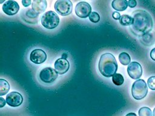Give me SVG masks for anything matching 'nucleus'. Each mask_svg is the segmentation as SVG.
Returning a JSON list of instances; mask_svg holds the SVG:
<instances>
[{"label": "nucleus", "mask_w": 155, "mask_h": 116, "mask_svg": "<svg viewBox=\"0 0 155 116\" xmlns=\"http://www.w3.org/2000/svg\"><path fill=\"white\" fill-rule=\"evenodd\" d=\"M133 22L130 30L136 36L141 37L147 33L152 31L153 21L151 15L143 10H137L132 13Z\"/></svg>", "instance_id": "f257e3e1"}, {"label": "nucleus", "mask_w": 155, "mask_h": 116, "mask_svg": "<svg viewBox=\"0 0 155 116\" xmlns=\"http://www.w3.org/2000/svg\"><path fill=\"white\" fill-rule=\"evenodd\" d=\"M98 68L100 73L105 77H110L116 74L117 70V63L114 56L110 53L101 55Z\"/></svg>", "instance_id": "f03ea898"}, {"label": "nucleus", "mask_w": 155, "mask_h": 116, "mask_svg": "<svg viewBox=\"0 0 155 116\" xmlns=\"http://www.w3.org/2000/svg\"><path fill=\"white\" fill-rule=\"evenodd\" d=\"M148 93V86L143 79L136 80L131 88V94L136 100H141L146 97Z\"/></svg>", "instance_id": "7ed1b4c3"}, {"label": "nucleus", "mask_w": 155, "mask_h": 116, "mask_svg": "<svg viewBox=\"0 0 155 116\" xmlns=\"http://www.w3.org/2000/svg\"><path fill=\"white\" fill-rule=\"evenodd\" d=\"M42 25L47 29H53L57 27L59 24V18L53 11L45 12L41 17Z\"/></svg>", "instance_id": "20e7f679"}, {"label": "nucleus", "mask_w": 155, "mask_h": 116, "mask_svg": "<svg viewBox=\"0 0 155 116\" xmlns=\"http://www.w3.org/2000/svg\"><path fill=\"white\" fill-rule=\"evenodd\" d=\"M56 11L61 16H68L71 14L73 4L70 0H58L54 5Z\"/></svg>", "instance_id": "39448f33"}, {"label": "nucleus", "mask_w": 155, "mask_h": 116, "mask_svg": "<svg viewBox=\"0 0 155 116\" xmlns=\"http://www.w3.org/2000/svg\"><path fill=\"white\" fill-rule=\"evenodd\" d=\"M56 71L51 67L44 68L39 72V79L45 83H51L58 78Z\"/></svg>", "instance_id": "423d86ee"}, {"label": "nucleus", "mask_w": 155, "mask_h": 116, "mask_svg": "<svg viewBox=\"0 0 155 116\" xmlns=\"http://www.w3.org/2000/svg\"><path fill=\"white\" fill-rule=\"evenodd\" d=\"M76 14L81 18H86L89 17L91 13V5L85 1L78 2L75 7Z\"/></svg>", "instance_id": "0eeeda50"}, {"label": "nucleus", "mask_w": 155, "mask_h": 116, "mask_svg": "<svg viewBox=\"0 0 155 116\" xmlns=\"http://www.w3.org/2000/svg\"><path fill=\"white\" fill-rule=\"evenodd\" d=\"M127 72L129 76L133 79H139L142 74V68L137 62H131L127 68Z\"/></svg>", "instance_id": "6e6552de"}, {"label": "nucleus", "mask_w": 155, "mask_h": 116, "mask_svg": "<svg viewBox=\"0 0 155 116\" xmlns=\"http://www.w3.org/2000/svg\"><path fill=\"white\" fill-rule=\"evenodd\" d=\"M5 100L10 106L18 107L22 103L23 97L19 92L13 91L7 95Z\"/></svg>", "instance_id": "1a4fd4ad"}, {"label": "nucleus", "mask_w": 155, "mask_h": 116, "mask_svg": "<svg viewBox=\"0 0 155 116\" xmlns=\"http://www.w3.org/2000/svg\"><path fill=\"white\" fill-rule=\"evenodd\" d=\"M2 9L5 14L8 16H13L18 12L19 5L16 1L8 0L4 2L2 6Z\"/></svg>", "instance_id": "9d476101"}, {"label": "nucleus", "mask_w": 155, "mask_h": 116, "mask_svg": "<svg viewBox=\"0 0 155 116\" xmlns=\"http://www.w3.org/2000/svg\"><path fill=\"white\" fill-rule=\"evenodd\" d=\"M47 59L45 52L41 49H35L30 54V60L35 64H41L44 63Z\"/></svg>", "instance_id": "9b49d317"}, {"label": "nucleus", "mask_w": 155, "mask_h": 116, "mask_svg": "<svg viewBox=\"0 0 155 116\" xmlns=\"http://www.w3.org/2000/svg\"><path fill=\"white\" fill-rule=\"evenodd\" d=\"M54 69L58 74H64L66 73L70 68L69 62L62 57L58 59L54 62Z\"/></svg>", "instance_id": "f8f14e48"}, {"label": "nucleus", "mask_w": 155, "mask_h": 116, "mask_svg": "<svg viewBox=\"0 0 155 116\" xmlns=\"http://www.w3.org/2000/svg\"><path fill=\"white\" fill-rule=\"evenodd\" d=\"M140 42L145 46L150 47L155 42V32L151 31L139 37Z\"/></svg>", "instance_id": "ddd939ff"}, {"label": "nucleus", "mask_w": 155, "mask_h": 116, "mask_svg": "<svg viewBox=\"0 0 155 116\" xmlns=\"http://www.w3.org/2000/svg\"><path fill=\"white\" fill-rule=\"evenodd\" d=\"M47 5V4L45 0H34L32 2V9L39 14L45 10Z\"/></svg>", "instance_id": "4468645a"}, {"label": "nucleus", "mask_w": 155, "mask_h": 116, "mask_svg": "<svg viewBox=\"0 0 155 116\" xmlns=\"http://www.w3.org/2000/svg\"><path fill=\"white\" fill-rule=\"evenodd\" d=\"M111 6L116 11H124L128 6V1L126 0H114L112 1Z\"/></svg>", "instance_id": "2eb2a0df"}, {"label": "nucleus", "mask_w": 155, "mask_h": 116, "mask_svg": "<svg viewBox=\"0 0 155 116\" xmlns=\"http://www.w3.org/2000/svg\"><path fill=\"white\" fill-rule=\"evenodd\" d=\"M133 17L128 14L122 15L119 19L120 24L124 26H131L133 24Z\"/></svg>", "instance_id": "dca6fc26"}, {"label": "nucleus", "mask_w": 155, "mask_h": 116, "mask_svg": "<svg viewBox=\"0 0 155 116\" xmlns=\"http://www.w3.org/2000/svg\"><path fill=\"white\" fill-rule=\"evenodd\" d=\"M10 89V85L8 82L4 79H0V95L6 94Z\"/></svg>", "instance_id": "f3484780"}, {"label": "nucleus", "mask_w": 155, "mask_h": 116, "mask_svg": "<svg viewBox=\"0 0 155 116\" xmlns=\"http://www.w3.org/2000/svg\"><path fill=\"white\" fill-rule=\"evenodd\" d=\"M119 60L121 64L124 65H129L131 62V58L130 55L125 53V52H122L119 54Z\"/></svg>", "instance_id": "a211bd4d"}, {"label": "nucleus", "mask_w": 155, "mask_h": 116, "mask_svg": "<svg viewBox=\"0 0 155 116\" xmlns=\"http://www.w3.org/2000/svg\"><path fill=\"white\" fill-rule=\"evenodd\" d=\"M112 81L114 85L117 86H120L124 83V79L122 74L116 73L112 76Z\"/></svg>", "instance_id": "6ab92c4d"}, {"label": "nucleus", "mask_w": 155, "mask_h": 116, "mask_svg": "<svg viewBox=\"0 0 155 116\" xmlns=\"http://www.w3.org/2000/svg\"><path fill=\"white\" fill-rule=\"evenodd\" d=\"M139 116H152V111L148 107H142L139 110Z\"/></svg>", "instance_id": "aec40b11"}, {"label": "nucleus", "mask_w": 155, "mask_h": 116, "mask_svg": "<svg viewBox=\"0 0 155 116\" xmlns=\"http://www.w3.org/2000/svg\"><path fill=\"white\" fill-rule=\"evenodd\" d=\"M88 18H89V20L93 23H97L100 21V16L96 11L91 12Z\"/></svg>", "instance_id": "412c9836"}, {"label": "nucleus", "mask_w": 155, "mask_h": 116, "mask_svg": "<svg viewBox=\"0 0 155 116\" xmlns=\"http://www.w3.org/2000/svg\"><path fill=\"white\" fill-rule=\"evenodd\" d=\"M148 86L151 90H155V76H151L148 78Z\"/></svg>", "instance_id": "4be33fe9"}, {"label": "nucleus", "mask_w": 155, "mask_h": 116, "mask_svg": "<svg viewBox=\"0 0 155 116\" xmlns=\"http://www.w3.org/2000/svg\"><path fill=\"white\" fill-rule=\"evenodd\" d=\"M25 14L26 16L30 18V19H35V18H37L39 16L38 14H37L36 12H35L33 9H28L26 13H25Z\"/></svg>", "instance_id": "5701e85b"}, {"label": "nucleus", "mask_w": 155, "mask_h": 116, "mask_svg": "<svg viewBox=\"0 0 155 116\" xmlns=\"http://www.w3.org/2000/svg\"><path fill=\"white\" fill-rule=\"evenodd\" d=\"M128 5L130 8H134L137 5V2L135 0H130L128 1Z\"/></svg>", "instance_id": "b1692460"}, {"label": "nucleus", "mask_w": 155, "mask_h": 116, "mask_svg": "<svg viewBox=\"0 0 155 116\" xmlns=\"http://www.w3.org/2000/svg\"><path fill=\"white\" fill-rule=\"evenodd\" d=\"M112 17L113 19H114L115 20H119L121 16H120V14L117 12V11H114L113 13L112 14Z\"/></svg>", "instance_id": "393cba45"}, {"label": "nucleus", "mask_w": 155, "mask_h": 116, "mask_svg": "<svg viewBox=\"0 0 155 116\" xmlns=\"http://www.w3.org/2000/svg\"><path fill=\"white\" fill-rule=\"evenodd\" d=\"M31 3L30 0H23L22 1V4L24 7H28Z\"/></svg>", "instance_id": "a878e982"}, {"label": "nucleus", "mask_w": 155, "mask_h": 116, "mask_svg": "<svg viewBox=\"0 0 155 116\" xmlns=\"http://www.w3.org/2000/svg\"><path fill=\"white\" fill-rule=\"evenodd\" d=\"M150 57L152 60L155 61V48H154L153 50H151L150 52Z\"/></svg>", "instance_id": "bb28decb"}, {"label": "nucleus", "mask_w": 155, "mask_h": 116, "mask_svg": "<svg viewBox=\"0 0 155 116\" xmlns=\"http://www.w3.org/2000/svg\"><path fill=\"white\" fill-rule=\"evenodd\" d=\"M0 107L1 108H3L4 106H5V103H6V100H5L2 97H1V98H0Z\"/></svg>", "instance_id": "cd10ccee"}, {"label": "nucleus", "mask_w": 155, "mask_h": 116, "mask_svg": "<svg viewBox=\"0 0 155 116\" xmlns=\"http://www.w3.org/2000/svg\"><path fill=\"white\" fill-rule=\"evenodd\" d=\"M125 116H137V115L134 112H130V113L127 114Z\"/></svg>", "instance_id": "c85d7f7f"}, {"label": "nucleus", "mask_w": 155, "mask_h": 116, "mask_svg": "<svg viewBox=\"0 0 155 116\" xmlns=\"http://www.w3.org/2000/svg\"><path fill=\"white\" fill-rule=\"evenodd\" d=\"M67 57V54H66V53H64V54H62V58H64V59H66Z\"/></svg>", "instance_id": "c756f323"}, {"label": "nucleus", "mask_w": 155, "mask_h": 116, "mask_svg": "<svg viewBox=\"0 0 155 116\" xmlns=\"http://www.w3.org/2000/svg\"><path fill=\"white\" fill-rule=\"evenodd\" d=\"M153 116H155V108H154V110H153Z\"/></svg>", "instance_id": "7c9ffc66"}]
</instances>
